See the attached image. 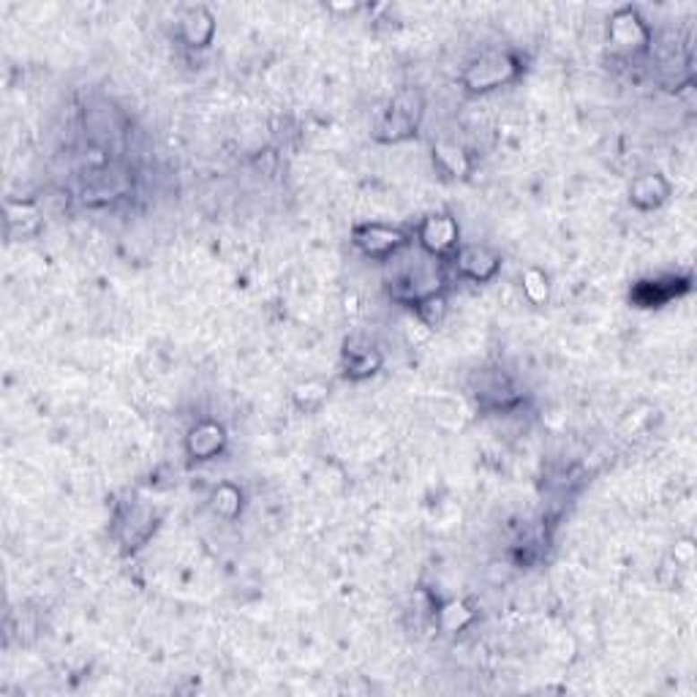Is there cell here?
I'll list each match as a JSON object with an SVG mask.
<instances>
[{
	"label": "cell",
	"mask_w": 697,
	"mask_h": 697,
	"mask_svg": "<svg viewBox=\"0 0 697 697\" xmlns=\"http://www.w3.org/2000/svg\"><path fill=\"white\" fill-rule=\"evenodd\" d=\"M523 289H526L529 300H534V303L547 300V281H545V275L539 270H526L523 272Z\"/></svg>",
	"instance_id": "cell-12"
},
{
	"label": "cell",
	"mask_w": 697,
	"mask_h": 697,
	"mask_svg": "<svg viewBox=\"0 0 697 697\" xmlns=\"http://www.w3.org/2000/svg\"><path fill=\"white\" fill-rule=\"evenodd\" d=\"M436 159L447 167V172L450 175H463L466 169H469V164H466V156H463V151L460 148H455V145H439L436 151Z\"/></svg>",
	"instance_id": "cell-11"
},
{
	"label": "cell",
	"mask_w": 697,
	"mask_h": 697,
	"mask_svg": "<svg viewBox=\"0 0 697 697\" xmlns=\"http://www.w3.org/2000/svg\"><path fill=\"white\" fill-rule=\"evenodd\" d=\"M346 368L352 376H371L379 368V355L371 348H346Z\"/></svg>",
	"instance_id": "cell-10"
},
{
	"label": "cell",
	"mask_w": 697,
	"mask_h": 697,
	"mask_svg": "<svg viewBox=\"0 0 697 697\" xmlns=\"http://www.w3.org/2000/svg\"><path fill=\"white\" fill-rule=\"evenodd\" d=\"M180 30H183V39L188 41V47H204L213 39L216 25H213V17L204 9H188L185 17L180 20Z\"/></svg>",
	"instance_id": "cell-7"
},
{
	"label": "cell",
	"mask_w": 697,
	"mask_h": 697,
	"mask_svg": "<svg viewBox=\"0 0 697 697\" xmlns=\"http://www.w3.org/2000/svg\"><path fill=\"white\" fill-rule=\"evenodd\" d=\"M420 240L431 254H447L458 245V224L450 216H431L420 229Z\"/></svg>",
	"instance_id": "cell-3"
},
{
	"label": "cell",
	"mask_w": 697,
	"mask_h": 697,
	"mask_svg": "<svg viewBox=\"0 0 697 697\" xmlns=\"http://www.w3.org/2000/svg\"><path fill=\"white\" fill-rule=\"evenodd\" d=\"M610 36L624 49H635V47H643L649 41V30L632 9H624L613 17Z\"/></svg>",
	"instance_id": "cell-4"
},
{
	"label": "cell",
	"mask_w": 697,
	"mask_h": 697,
	"mask_svg": "<svg viewBox=\"0 0 697 697\" xmlns=\"http://www.w3.org/2000/svg\"><path fill=\"white\" fill-rule=\"evenodd\" d=\"M471 621V613L466 610V605L463 602H450L444 610H442V624L447 626L450 632H458L463 624H469Z\"/></svg>",
	"instance_id": "cell-14"
},
{
	"label": "cell",
	"mask_w": 697,
	"mask_h": 697,
	"mask_svg": "<svg viewBox=\"0 0 697 697\" xmlns=\"http://www.w3.org/2000/svg\"><path fill=\"white\" fill-rule=\"evenodd\" d=\"M216 510L227 518H232L240 510V491L232 485H221L216 491Z\"/></svg>",
	"instance_id": "cell-13"
},
{
	"label": "cell",
	"mask_w": 697,
	"mask_h": 697,
	"mask_svg": "<svg viewBox=\"0 0 697 697\" xmlns=\"http://www.w3.org/2000/svg\"><path fill=\"white\" fill-rule=\"evenodd\" d=\"M458 267H460L463 275L474 278V281H487V278L496 275L499 259H496L491 251H485V248H477V245H474V248H463V251L458 254Z\"/></svg>",
	"instance_id": "cell-5"
},
{
	"label": "cell",
	"mask_w": 697,
	"mask_h": 697,
	"mask_svg": "<svg viewBox=\"0 0 697 697\" xmlns=\"http://www.w3.org/2000/svg\"><path fill=\"white\" fill-rule=\"evenodd\" d=\"M221 447H224V431H221L219 426H211V423L199 426V428L191 434V439H188V450H191V455L199 458V460L213 458Z\"/></svg>",
	"instance_id": "cell-8"
},
{
	"label": "cell",
	"mask_w": 697,
	"mask_h": 697,
	"mask_svg": "<svg viewBox=\"0 0 697 697\" xmlns=\"http://www.w3.org/2000/svg\"><path fill=\"white\" fill-rule=\"evenodd\" d=\"M409 101V93L406 96H400L395 104H392V109L387 112V117H384V123H382V131H390L387 133V139H400V136H406V133H411L414 131V125H417V115H420V109H414L411 104H406Z\"/></svg>",
	"instance_id": "cell-6"
},
{
	"label": "cell",
	"mask_w": 697,
	"mask_h": 697,
	"mask_svg": "<svg viewBox=\"0 0 697 697\" xmlns=\"http://www.w3.org/2000/svg\"><path fill=\"white\" fill-rule=\"evenodd\" d=\"M355 243L360 245L363 254H368L374 259H384V256L400 251L409 240L400 229H392L384 224H366V227L355 229Z\"/></svg>",
	"instance_id": "cell-2"
},
{
	"label": "cell",
	"mask_w": 697,
	"mask_h": 697,
	"mask_svg": "<svg viewBox=\"0 0 697 697\" xmlns=\"http://www.w3.org/2000/svg\"><path fill=\"white\" fill-rule=\"evenodd\" d=\"M512 74H515V63L507 55H485L474 65H469L463 82L471 90H491V88L507 82Z\"/></svg>",
	"instance_id": "cell-1"
},
{
	"label": "cell",
	"mask_w": 697,
	"mask_h": 697,
	"mask_svg": "<svg viewBox=\"0 0 697 697\" xmlns=\"http://www.w3.org/2000/svg\"><path fill=\"white\" fill-rule=\"evenodd\" d=\"M632 202L641 207H657L667 196V183L659 175H643L632 183Z\"/></svg>",
	"instance_id": "cell-9"
}]
</instances>
